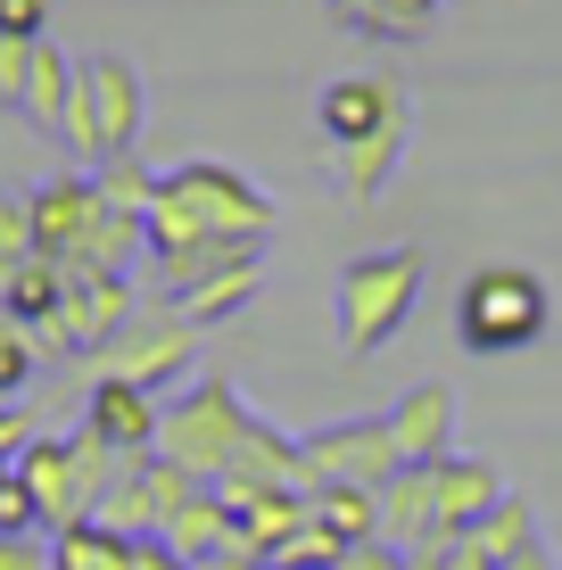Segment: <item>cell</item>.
I'll return each instance as SVG.
<instances>
[{
    "mask_svg": "<svg viewBox=\"0 0 562 570\" xmlns=\"http://www.w3.org/2000/svg\"><path fill=\"white\" fill-rule=\"evenodd\" d=\"M274 190L248 183L224 157H190V166L158 174V199H149V265H199L216 248H257L274 232Z\"/></svg>",
    "mask_w": 562,
    "mask_h": 570,
    "instance_id": "obj_1",
    "label": "cell"
},
{
    "mask_svg": "<svg viewBox=\"0 0 562 570\" xmlns=\"http://www.w3.org/2000/svg\"><path fill=\"white\" fill-rule=\"evenodd\" d=\"M422 306V248L397 240V248H364V257L339 265L332 282V331L347 356H381Z\"/></svg>",
    "mask_w": 562,
    "mask_h": 570,
    "instance_id": "obj_2",
    "label": "cell"
},
{
    "mask_svg": "<svg viewBox=\"0 0 562 570\" xmlns=\"http://www.w3.org/2000/svg\"><path fill=\"white\" fill-rule=\"evenodd\" d=\"M554 323V298L530 265H480L455 298V340L472 356H513V347H538Z\"/></svg>",
    "mask_w": 562,
    "mask_h": 570,
    "instance_id": "obj_3",
    "label": "cell"
},
{
    "mask_svg": "<svg viewBox=\"0 0 562 570\" xmlns=\"http://www.w3.org/2000/svg\"><path fill=\"white\" fill-rule=\"evenodd\" d=\"M141 67H132L125 50H91L75 58V108H67V141L91 157V166H108V157H132L141 149Z\"/></svg>",
    "mask_w": 562,
    "mask_h": 570,
    "instance_id": "obj_4",
    "label": "cell"
},
{
    "mask_svg": "<svg viewBox=\"0 0 562 570\" xmlns=\"http://www.w3.org/2000/svg\"><path fill=\"white\" fill-rule=\"evenodd\" d=\"M248 422H257V414H248L240 389H231L224 372H199V381H183V397L166 405V422H158V455H166V463H183L190 480L216 488Z\"/></svg>",
    "mask_w": 562,
    "mask_h": 570,
    "instance_id": "obj_5",
    "label": "cell"
},
{
    "mask_svg": "<svg viewBox=\"0 0 562 570\" xmlns=\"http://www.w3.org/2000/svg\"><path fill=\"white\" fill-rule=\"evenodd\" d=\"M405 471V446L390 414H356V422H323L298 439V488H390Z\"/></svg>",
    "mask_w": 562,
    "mask_h": 570,
    "instance_id": "obj_6",
    "label": "cell"
},
{
    "mask_svg": "<svg viewBox=\"0 0 562 570\" xmlns=\"http://www.w3.org/2000/svg\"><path fill=\"white\" fill-rule=\"evenodd\" d=\"M58 273H67V298H58V314L33 331V347H42V356H100L116 331H125V314H132V282L125 273H75V265H58Z\"/></svg>",
    "mask_w": 562,
    "mask_h": 570,
    "instance_id": "obj_7",
    "label": "cell"
},
{
    "mask_svg": "<svg viewBox=\"0 0 562 570\" xmlns=\"http://www.w3.org/2000/svg\"><path fill=\"white\" fill-rule=\"evenodd\" d=\"M190 356H199V323L174 306L158 323H125L91 364H100V381H132V389H149V397H166V389L190 381Z\"/></svg>",
    "mask_w": 562,
    "mask_h": 570,
    "instance_id": "obj_8",
    "label": "cell"
},
{
    "mask_svg": "<svg viewBox=\"0 0 562 570\" xmlns=\"http://www.w3.org/2000/svg\"><path fill=\"white\" fill-rule=\"evenodd\" d=\"M190 488H207V480H190L183 463H166V455H125V471L108 480V497H100V513H91V521L125 529V538H166V521L190 504Z\"/></svg>",
    "mask_w": 562,
    "mask_h": 570,
    "instance_id": "obj_9",
    "label": "cell"
},
{
    "mask_svg": "<svg viewBox=\"0 0 562 570\" xmlns=\"http://www.w3.org/2000/svg\"><path fill=\"white\" fill-rule=\"evenodd\" d=\"M17 480L33 488V513H42V538H58V529L91 521L100 513V480L83 471V455H75V439H33L26 455H17Z\"/></svg>",
    "mask_w": 562,
    "mask_h": 570,
    "instance_id": "obj_10",
    "label": "cell"
},
{
    "mask_svg": "<svg viewBox=\"0 0 562 570\" xmlns=\"http://www.w3.org/2000/svg\"><path fill=\"white\" fill-rule=\"evenodd\" d=\"M315 125H323L332 149H364V141H381V132H405V91L390 75H339V83H323Z\"/></svg>",
    "mask_w": 562,
    "mask_h": 570,
    "instance_id": "obj_11",
    "label": "cell"
},
{
    "mask_svg": "<svg viewBox=\"0 0 562 570\" xmlns=\"http://www.w3.org/2000/svg\"><path fill=\"white\" fill-rule=\"evenodd\" d=\"M216 488H224L231 504H248V497H282V488H298V439H289V430H274V422H248ZM298 497H306V488H298Z\"/></svg>",
    "mask_w": 562,
    "mask_h": 570,
    "instance_id": "obj_12",
    "label": "cell"
},
{
    "mask_svg": "<svg viewBox=\"0 0 562 570\" xmlns=\"http://www.w3.org/2000/svg\"><path fill=\"white\" fill-rule=\"evenodd\" d=\"M26 199H33V240H42V257H75V248L91 240V224H100V183H91V174H50Z\"/></svg>",
    "mask_w": 562,
    "mask_h": 570,
    "instance_id": "obj_13",
    "label": "cell"
},
{
    "mask_svg": "<svg viewBox=\"0 0 562 570\" xmlns=\"http://www.w3.org/2000/svg\"><path fill=\"white\" fill-rule=\"evenodd\" d=\"M158 422H166V405L132 381H91V397H83V430H100L116 455H158Z\"/></svg>",
    "mask_w": 562,
    "mask_h": 570,
    "instance_id": "obj_14",
    "label": "cell"
},
{
    "mask_svg": "<svg viewBox=\"0 0 562 570\" xmlns=\"http://www.w3.org/2000/svg\"><path fill=\"white\" fill-rule=\"evenodd\" d=\"M381 538L397 554H422V546H447V521H438V480L431 463H405L390 488H381Z\"/></svg>",
    "mask_w": 562,
    "mask_h": 570,
    "instance_id": "obj_15",
    "label": "cell"
},
{
    "mask_svg": "<svg viewBox=\"0 0 562 570\" xmlns=\"http://www.w3.org/2000/svg\"><path fill=\"white\" fill-rule=\"evenodd\" d=\"M390 430H397L405 463H447V455H455V389H447V381L405 389V397L390 405Z\"/></svg>",
    "mask_w": 562,
    "mask_h": 570,
    "instance_id": "obj_16",
    "label": "cell"
},
{
    "mask_svg": "<svg viewBox=\"0 0 562 570\" xmlns=\"http://www.w3.org/2000/svg\"><path fill=\"white\" fill-rule=\"evenodd\" d=\"M431 480H438V521H447V538L480 529V521L496 513V504L513 497V488L496 480V463H489V455H447V463H431Z\"/></svg>",
    "mask_w": 562,
    "mask_h": 570,
    "instance_id": "obj_17",
    "label": "cell"
},
{
    "mask_svg": "<svg viewBox=\"0 0 562 570\" xmlns=\"http://www.w3.org/2000/svg\"><path fill=\"white\" fill-rule=\"evenodd\" d=\"M265 289V248H248V257H231V265H216V273H199L190 289H174V306L190 314V323H224V314H240L248 298Z\"/></svg>",
    "mask_w": 562,
    "mask_h": 570,
    "instance_id": "obj_18",
    "label": "cell"
},
{
    "mask_svg": "<svg viewBox=\"0 0 562 570\" xmlns=\"http://www.w3.org/2000/svg\"><path fill=\"white\" fill-rule=\"evenodd\" d=\"M298 521H306L298 488H282V497H248V504H231V546H240L248 562L274 570V554L289 546V529H298Z\"/></svg>",
    "mask_w": 562,
    "mask_h": 570,
    "instance_id": "obj_19",
    "label": "cell"
},
{
    "mask_svg": "<svg viewBox=\"0 0 562 570\" xmlns=\"http://www.w3.org/2000/svg\"><path fill=\"white\" fill-rule=\"evenodd\" d=\"M438 9L447 0H332V17L364 42H422L438 26Z\"/></svg>",
    "mask_w": 562,
    "mask_h": 570,
    "instance_id": "obj_20",
    "label": "cell"
},
{
    "mask_svg": "<svg viewBox=\"0 0 562 570\" xmlns=\"http://www.w3.org/2000/svg\"><path fill=\"white\" fill-rule=\"evenodd\" d=\"M67 108H75V58L58 50V42H42L33 50V83H26V125L33 132H50V141H67Z\"/></svg>",
    "mask_w": 562,
    "mask_h": 570,
    "instance_id": "obj_21",
    "label": "cell"
},
{
    "mask_svg": "<svg viewBox=\"0 0 562 570\" xmlns=\"http://www.w3.org/2000/svg\"><path fill=\"white\" fill-rule=\"evenodd\" d=\"M50 562L58 570H141V538H125L108 521H75L50 538Z\"/></svg>",
    "mask_w": 562,
    "mask_h": 570,
    "instance_id": "obj_22",
    "label": "cell"
},
{
    "mask_svg": "<svg viewBox=\"0 0 562 570\" xmlns=\"http://www.w3.org/2000/svg\"><path fill=\"white\" fill-rule=\"evenodd\" d=\"M166 546L190 554V562L224 554V546H231V497H224V488H190V504L166 521Z\"/></svg>",
    "mask_w": 562,
    "mask_h": 570,
    "instance_id": "obj_23",
    "label": "cell"
},
{
    "mask_svg": "<svg viewBox=\"0 0 562 570\" xmlns=\"http://www.w3.org/2000/svg\"><path fill=\"white\" fill-rule=\"evenodd\" d=\"M58 298H67V273H58L50 257H33L26 273H9V282H0V314H9L17 331H42L50 314H58Z\"/></svg>",
    "mask_w": 562,
    "mask_h": 570,
    "instance_id": "obj_24",
    "label": "cell"
},
{
    "mask_svg": "<svg viewBox=\"0 0 562 570\" xmlns=\"http://www.w3.org/2000/svg\"><path fill=\"white\" fill-rule=\"evenodd\" d=\"M306 513L323 529H339L347 546L381 538V488H306Z\"/></svg>",
    "mask_w": 562,
    "mask_h": 570,
    "instance_id": "obj_25",
    "label": "cell"
},
{
    "mask_svg": "<svg viewBox=\"0 0 562 570\" xmlns=\"http://www.w3.org/2000/svg\"><path fill=\"white\" fill-rule=\"evenodd\" d=\"M463 538H472V546H480L489 562H513L521 546H538V513H530L521 497H505V504H496V513L480 521V529H463Z\"/></svg>",
    "mask_w": 562,
    "mask_h": 570,
    "instance_id": "obj_26",
    "label": "cell"
},
{
    "mask_svg": "<svg viewBox=\"0 0 562 570\" xmlns=\"http://www.w3.org/2000/svg\"><path fill=\"white\" fill-rule=\"evenodd\" d=\"M91 183H100V207H116V215H141V224H149V199H158V174H149L141 157H108V166L91 174Z\"/></svg>",
    "mask_w": 562,
    "mask_h": 570,
    "instance_id": "obj_27",
    "label": "cell"
},
{
    "mask_svg": "<svg viewBox=\"0 0 562 570\" xmlns=\"http://www.w3.org/2000/svg\"><path fill=\"white\" fill-rule=\"evenodd\" d=\"M33 257H42V240H33V199L26 190H0V282L26 273Z\"/></svg>",
    "mask_w": 562,
    "mask_h": 570,
    "instance_id": "obj_28",
    "label": "cell"
},
{
    "mask_svg": "<svg viewBox=\"0 0 562 570\" xmlns=\"http://www.w3.org/2000/svg\"><path fill=\"white\" fill-rule=\"evenodd\" d=\"M339 562H347V538H339V529H323L315 513L289 529V546L274 554V570H339Z\"/></svg>",
    "mask_w": 562,
    "mask_h": 570,
    "instance_id": "obj_29",
    "label": "cell"
},
{
    "mask_svg": "<svg viewBox=\"0 0 562 570\" xmlns=\"http://www.w3.org/2000/svg\"><path fill=\"white\" fill-rule=\"evenodd\" d=\"M33 50H42V42H9V33H0V108H26V83H33Z\"/></svg>",
    "mask_w": 562,
    "mask_h": 570,
    "instance_id": "obj_30",
    "label": "cell"
},
{
    "mask_svg": "<svg viewBox=\"0 0 562 570\" xmlns=\"http://www.w3.org/2000/svg\"><path fill=\"white\" fill-rule=\"evenodd\" d=\"M0 570H58L42 529H0Z\"/></svg>",
    "mask_w": 562,
    "mask_h": 570,
    "instance_id": "obj_31",
    "label": "cell"
},
{
    "mask_svg": "<svg viewBox=\"0 0 562 570\" xmlns=\"http://www.w3.org/2000/svg\"><path fill=\"white\" fill-rule=\"evenodd\" d=\"M0 33L9 42H50V0H0Z\"/></svg>",
    "mask_w": 562,
    "mask_h": 570,
    "instance_id": "obj_32",
    "label": "cell"
},
{
    "mask_svg": "<svg viewBox=\"0 0 562 570\" xmlns=\"http://www.w3.org/2000/svg\"><path fill=\"white\" fill-rule=\"evenodd\" d=\"M414 570H496L489 554H480L472 538H447V546H422V554H405Z\"/></svg>",
    "mask_w": 562,
    "mask_h": 570,
    "instance_id": "obj_33",
    "label": "cell"
},
{
    "mask_svg": "<svg viewBox=\"0 0 562 570\" xmlns=\"http://www.w3.org/2000/svg\"><path fill=\"white\" fill-rule=\"evenodd\" d=\"M33 439H42V430H33L26 397H9V405H0V463H17V455H26V446H33Z\"/></svg>",
    "mask_w": 562,
    "mask_h": 570,
    "instance_id": "obj_34",
    "label": "cell"
},
{
    "mask_svg": "<svg viewBox=\"0 0 562 570\" xmlns=\"http://www.w3.org/2000/svg\"><path fill=\"white\" fill-rule=\"evenodd\" d=\"M0 529H42V513H33V488H26V480H0Z\"/></svg>",
    "mask_w": 562,
    "mask_h": 570,
    "instance_id": "obj_35",
    "label": "cell"
},
{
    "mask_svg": "<svg viewBox=\"0 0 562 570\" xmlns=\"http://www.w3.org/2000/svg\"><path fill=\"white\" fill-rule=\"evenodd\" d=\"M339 570H414V562H405L390 538H364V546H347V562H339Z\"/></svg>",
    "mask_w": 562,
    "mask_h": 570,
    "instance_id": "obj_36",
    "label": "cell"
},
{
    "mask_svg": "<svg viewBox=\"0 0 562 570\" xmlns=\"http://www.w3.org/2000/svg\"><path fill=\"white\" fill-rule=\"evenodd\" d=\"M141 570H190V554H174L166 538H141Z\"/></svg>",
    "mask_w": 562,
    "mask_h": 570,
    "instance_id": "obj_37",
    "label": "cell"
},
{
    "mask_svg": "<svg viewBox=\"0 0 562 570\" xmlns=\"http://www.w3.org/2000/svg\"><path fill=\"white\" fill-rule=\"evenodd\" d=\"M496 570H554V554H546V538H538V546H521V554L496 562Z\"/></svg>",
    "mask_w": 562,
    "mask_h": 570,
    "instance_id": "obj_38",
    "label": "cell"
},
{
    "mask_svg": "<svg viewBox=\"0 0 562 570\" xmlns=\"http://www.w3.org/2000/svg\"><path fill=\"white\" fill-rule=\"evenodd\" d=\"M190 570H265V562H248L240 546H224V554H207V562H190Z\"/></svg>",
    "mask_w": 562,
    "mask_h": 570,
    "instance_id": "obj_39",
    "label": "cell"
},
{
    "mask_svg": "<svg viewBox=\"0 0 562 570\" xmlns=\"http://www.w3.org/2000/svg\"><path fill=\"white\" fill-rule=\"evenodd\" d=\"M0 480H17V463H0Z\"/></svg>",
    "mask_w": 562,
    "mask_h": 570,
    "instance_id": "obj_40",
    "label": "cell"
}]
</instances>
